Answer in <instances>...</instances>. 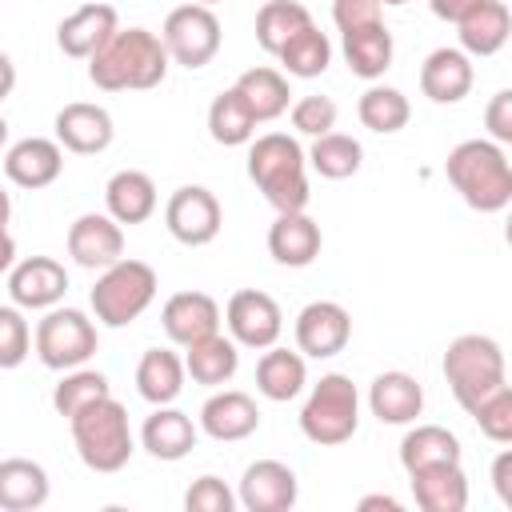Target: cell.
Returning <instances> with one entry per match:
<instances>
[{"mask_svg": "<svg viewBox=\"0 0 512 512\" xmlns=\"http://www.w3.org/2000/svg\"><path fill=\"white\" fill-rule=\"evenodd\" d=\"M160 40H164L172 64L196 72V68H204V64L216 60L224 32H220V20H216L212 8H204V4H180V8H172L164 16Z\"/></svg>", "mask_w": 512, "mask_h": 512, "instance_id": "cell-9", "label": "cell"}, {"mask_svg": "<svg viewBox=\"0 0 512 512\" xmlns=\"http://www.w3.org/2000/svg\"><path fill=\"white\" fill-rule=\"evenodd\" d=\"M16 264V240L8 228H0V272H8Z\"/></svg>", "mask_w": 512, "mask_h": 512, "instance_id": "cell-51", "label": "cell"}, {"mask_svg": "<svg viewBox=\"0 0 512 512\" xmlns=\"http://www.w3.org/2000/svg\"><path fill=\"white\" fill-rule=\"evenodd\" d=\"M368 408L380 424H416V416L424 412V388L416 376L400 368L380 372L368 384Z\"/></svg>", "mask_w": 512, "mask_h": 512, "instance_id": "cell-24", "label": "cell"}, {"mask_svg": "<svg viewBox=\"0 0 512 512\" xmlns=\"http://www.w3.org/2000/svg\"><path fill=\"white\" fill-rule=\"evenodd\" d=\"M208 136L224 148H240L256 136V116L244 104V96L236 88H224L212 104H208Z\"/></svg>", "mask_w": 512, "mask_h": 512, "instance_id": "cell-35", "label": "cell"}, {"mask_svg": "<svg viewBox=\"0 0 512 512\" xmlns=\"http://www.w3.org/2000/svg\"><path fill=\"white\" fill-rule=\"evenodd\" d=\"M52 480L44 472V464L28 460V456H8L0 460V508L4 512H32L48 500Z\"/></svg>", "mask_w": 512, "mask_h": 512, "instance_id": "cell-28", "label": "cell"}, {"mask_svg": "<svg viewBox=\"0 0 512 512\" xmlns=\"http://www.w3.org/2000/svg\"><path fill=\"white\" fill-rule=\"evenodd\" d=\"M4 144H8V120L0 116V148H4Z\"/></svg>", "mask_w": 512, "mask_h": 512, "instance_id": "cell-53", "label": "cell"}, {"mask_svg": "<svg viewBox=\"0 0 512 512\" xmlns=\"http://www.w3.org/2000/svg\"><path fill=\"white\" fill-rule=\"evenodd\" d=\"M64 172V148L48 136H24L4 152V176L16 188H48Z\"/></svg>", "mask_w": 512, "mask_h": 512, "instance_id": "cell-22", "label": "cell"}, {"mask_svg": "<svg viewBox=\"0 0 512 512\" xmlns=\"http://www.w3.org/2000/svg\"><path fill=\"white\" fill-rule=\"evenodd\" d=\"M104 208L116 224H144L156 212V184L140 168H120L104 184Z\"/></svg>", "mask_w": 512, "mask_h": 512, "instance_id": "cell-27", "label": "cell"}, {"mask_svg": "<svg viewBox=\"0 0 512 512\" xmlns=\"http://www.w3.org/2000/svg\"><path fill=\"white\" fill-rule=\"evenodd\" d=\"M468 416L476 420V428H480L492 444H508V440H512V388H508V384L492 388L484 400H476V404L468 408Z\"/></svg>", "mask_w": 512, "mask_h": 512, "instance_id": "cell-41", "label": "cell"}, {"mask_svg": "<svg viewBox=\"0 0 512 512\" xmlns=\"http://www.w3.org/2000/svg\"><path fill=\"white\" fill-rule=\"evenodd\" d=\"M8 220H12V196L0 188V228H8Z\"/></svg>", "mask_w": 512, "mask_h": 512, "instance_id": "cell-52", "label": "cell"}, {"mask_svg": "<svg viewBox=\"0 0 512 512\" xmlns=\"http://www.w3.org/2000/svg\"><path fill=\"white\" fill-rule=\"evenodd\" d=\"M8 296L16 308L48 312L68 296V272L52 256H24L8 268Z\"/></svg>", "mask_w": 512, "mask_h": 512, "instance_id": "cell-13", "label": "cell"}, {"mask_svg": "<svg viewBox=\"0 0 512 512\" xmlns=\"http://www.w3.org/2000/svg\"><path fill=\"white\" fill-rule=\"evenodd\" d=\"M232 88L244 96V104L252 108L256 124H268V120L284 116V112H288V104H292L288 76H284L280 68H268V64H256V68L240 72V80H236Z\"/></svg>", "mask_w": 512, "mask_h": 512, "instance_id": "cell-32", "label": "cell"}, {"mask_svg": "<svg viewBox=\"0 0 512 512\" xmlns=\"http://www.w3.org/2000/svg\"><path fill=\"white\" fill-rule=\"evenodd\" d=\"M356 428H360L356 384L344 372H324L300 408V432L320 448H336V444H348Z\"/></svg>", "mask_w": 512, "mask_h": 512, "instance_id": "cell-7", "label": "cell"}, {"mask_svg": "<svg viewBox=\"0 0 512 512\" xmlns=\"http://www.w3.org/2000/svg\"><path fill=\"white\" fill-rule=\"evenodd\" d=\"M340 48H344L348 68L360 80H380L392 68V56H396V40H392V32H388L384 20L340 32Z\"/></svg>", "mask_w": 512, "mask_h": 512, "instance_id": "cell-25", "label": "cell"}, {"mask_svg": "<svg viewBox=\"0 0 512 512\" xmlns=\"http://www.w3.org/2000/svg\"><path fill=\"white\" fill-rule=\"evenodd\" d=\"M116 28H120L116 8L104 4V0H88V4H80L76 12H68V16L60 20V28H56V44H60L64 56H72V60H88L92 52H100V48L112 40Z\"/></svg>", "mask_w": 512, "mask_h": 512, "instance_id": "cell-18", "label": "cell"}, {"mask_svg": "<svg viewBox=\"0 0 512 512\" xmlns=\"http://www.w3.org/2000/svg\"><path fill=\"white\" fill-rule=\"evenodd\" d=\"M460 52L468 56H496L512 36V12L504 0H484L476 12H468L460 24Z\"/></svg>", "mask_w": 512, "mask_h": 512, "instance_id": "cell-31", "label": "cell"}, {"mask_svg": "<svg viewBox=\"0 0 512 512\" xmlns=\"http://www.w3.org/2000/svg\"><path fill=\"white\" fill-rule=\"evenodd\" d=\"M352 340V316L336 300H312L296 316V352L312 360H332Z\"/></svg>", "mask_w": 512, "mask_h": 512, "instance_id": "cell-12", "label": "cell"}, {"mask_svg": "<svg viewBox=\"0 0 512 512\" xmlns=\"http://www.w3.org/2000/svg\"><path fill=\"white\" fill-rule=\"evenodd\" d=\"M484 128H488V140L496 144H512V88H500L488 108H484Z\"/></svg>", "mask_w": 512, "mask_h": 512, "instance_id": "cell-45", "label": "cell"}, {"mask_svg": "<svg viewBox=\"0 0 512 512\" xmlns=\"http://www.w3.org/2000/svg\"><path fill=\"white\" fill-rule=\"evenodd\" d=\"M168 48L148 28H116L112 40L88 56V80L100 92H148L168 76Z\"/></svg>", "mask_w": 512, "mask_h": 512, "instance_id": "cell-1", "label": "cell"}, {"mask_svg": "<svg viewBox=\"0 0 512 512\" xmlns=\"http://www.w3.org/2000/svg\"><path fill=\"white\" fill-rule=\"evenodd\" d=\"M444 380L456 396V404L468 412L476 400H484L492 388L508 384V364H504V348L492 336L480 332H464L448 344L444 352Z\"/></svg>", "mask_w": 512, "mask_h": 512, "instance_id": "cell-6", "label": "cell"}, {"mask_svg": "<svg viewBox=\"0 0 512 512\" xmlns=\"http://www.w3.org/2000/svg\"><path fill=\"white\" fill-rule=\"evenodd\" d=\"M292 128L300 132V136H324V132H332L336 128V100L332 96H300L296 104H292Z\"/></svg>", "mask_w": 512, "mask_h": 512, "instance_id": "cell-43", "label": "cell"}, {"mask_svg": "<svg viewBox=\"0 0 512 512\" xmlns=\"http://www.w3.org/2000/svg\"><path fill=\"white\" fill-rule=\"evenodd\" d=\"M416 508L424 512H464L468 508V476L460 464H432L420 472H408Z\"/></svg>", "mask_w": 512, "mask_h": 512, "instance_id": "cell-26", "label": "cell"}, {"mask_svg": "<svg viewBox=\"0 0 512 512\" xmlns=\"http://www.w3.org/2000/svg\"><path fill=\"white\" fill-rule=\"evenodd\" d=\"M68 424H72L76 456L92 472H120L132 460V452H136L128 408L116 396H100L96 404H88L84 412H76Z\"/></svg>", "mask_w": 512, "mask_h": 512, "instance_id": "cell-4", "label": "cell"}, {"mask_svg": "<svg viewBox=\"0 0 512 512\" xmlns=\"http://www.w3.org/2000/svg\"><path fill=\"white\" fill-rule=\"evenodd\" d=\"M444 176L472 212H504L512 204V164L496 140H460L444 160Z\"/></svg>", "mask_w": 512, "mask_h": 512, "instance_id": "cell-3", "label": "cell"}, {"mask_svg": "<svg viewBox=\"0 0 512 512\" xmlns=\"http://www.w3.org/2000/svg\"><path fill=\"white\" fill-rule=\"evenodd\" d=\"M12 88H16V64L8 52H0V104L12 96Z\"/></svg>", "mask_w": 512, "mask_h": 512, "instance_id": "cell-49", "label": "cell"}, {"mask_svg": "<svg viewBox=\"0 0 512 512\" xmlns=\"http://www.w3.org/2000/svg\"><path fill=\"white\" fill-rule=\"evenodd\" d=\"M56 128V144L64 152H76V156H96L112 144L116 136V124H112V112L104 104H88V100H72L56 112L52 120Z\"/></svg>", "mask_w": 512, "mask_h": 512, "instance_id": "cell-14", "label": "cell"}, {"mask_svg": "<svg viewBox=\"0 0 512 512\" xmlns=\"http://www.w3.org/2000/svg\"><path fill=\"white\" fill-rule=\"evenodd\" d=\"M68 256L80 268L100 272L124 256V228L108 212H84L68 224Z\"/></svg>", "mask_w": 512, "mask_h": 512, "instance_id": "cell-16", "label": "cell"}, {"mask_svg": "<svg viewBox=\"0 0 512 512\" xmlns=\"http://www.w3.org/2000/svg\"><path fill=\"white\" fill-rule=\"evenodd\" d=\"M380 4H388V8H400V4H408V0H380Z\"/></svg>", "mask_w": 512, "mask_h": 512, "instance_id": "cell-54", "label": "cell"}, {"mask_svg": "<svg viewBox=\"0 0 512 512\" xmlns=\"http://www.w3.org/2000/svg\"><path fill=\"white\" fill-rule=\"evenodd\" d=\"M184 508L188 512H232L236 508V492L220 476H200L184 492Z\"/></svg>", "mask_w": 512, "mask_h": 512, "instance_id": "cell-44", "label": "cell"}, {"mask_svg": "<svg viewBox=\"0 0 512 512\" xmlns=\"http://www.w3.org/2000/svg\"><path fill=\"white\" fill-rule=\"evenodd\" d=\"M32 352V328L24 320V308L0 304V368H20Z\"/></svg>", "mask_w": 512, "mask_h": 512, "instance_id": "cell-42", "label": "cell"}, {"mask_svg": "<svg viewBox=\"0 0 512 512\" xmlns=\"http://www.w3.org/2000/svg\"><path fill=\"white\" fill-rule=\"evenodd\" d=\"M184 360L172 348H148L136 364V392L156 408V404H172L184 392Z\"/></svg>", "mask_w": 512, "mask_h": 512, "instance_id": "cell-33", "label": "cell"}, {"mask_svg": "<svg viewBox=\"0 0 512 512\" xmlns=\"http://www.w3.org/2000/svg\"><path fill=\"white\" fill-rule=\"evenodd\" d=\"M224 324H228V332H232V340H236L240 348L264 352V348H272V344L280 340V332H284V312H280V304H276L268 292H260V288H240V292H232L228 304H224Z\"/></svg>", "mask_w": 512, "mask_h": 512, "instance_id": "cell-11", "label": "cell"}, {"mask_svg": "<svg viewBox=\"0 0 512 512\" xmlns=\"http://www.w3.org/2000/svg\"><path fill=\"white\" fill-rule=\"evenodd\" d=\"M164 224L172 232V240H180L184 248H204L220 236V224H224V212H220V200L212 188L204 184H184L168 196L164 204Z\"/></svg>", "mask_w": 512, "mask_h": 512, "instance_id": "cell-10", "label": "cell"}, {"mask_svg": "<svg viewBox=\"0 0 512 512\" xmlns=\"http://www.w3.org/2000/svg\"><path fill=\"white\" fill-rule=\"evenodd\" d=\"M200 432L220 440V444H236V440H248L256 428H260V408L248 392L240 388H220L212 392L204 404H200Z\"/></svg>", "mask_w": 512, "mask_h": 512, "instance_id": "cell-17", "label": "cell"}, {"mask_svg": "<svg viewBox=\"0 0 512 512\" xmlns=\"http://www.w3.org/2000/svg\"><path fill=\"white\" fill-rule=\"evenodd\" d=\"M156 288H160V280H156L152 264L120 256L116 264L100 268V276L88 292V304L104 328H124L144 316V308L156 300Z\"/></svg>", "mask_w": 512, "mask_h": 512, "instance_id": "cell-5", "label": "cell"}, {"mask_svg": "<svg viewBox=\"0 0 512 512\" xmlns=\"http://www.w3.org/2000/svg\"><path fill=\"white\" fill-rule=\"evenodd\" d=\"M196 436H200V424L172 408V404H156L152 416H144V428H140V448L152 456V460H184L192 448H196Z\"/></svg>", "mask_w": 512, "mask_h": 512, "instance_id": "cell-20", "label": "cell"}, {"mask_svg": "<svg viewBox=\"0 0 512 512\" xmlns=\"http://www.w3.org/2000/svg\"><path fill=\"white\" fill-rule=\"evenodd\" d=\"M248 180L264 192L276 212L308 208V160L300 140L288 132H264L248 140Z\"/></svg>", "mask_w": 512, "mask_h": 512, "instance_id": "cell-2", "label": "cell"}, {"mask_svg": "<svg viewBox=\"0 0 512 512\" xmlns=\"http://www.w3.org/2000/svg\"><path fill=\"white\" fill-rule=\"evenodd\" d=\"M356 116H360V124H364L368 132L392 136V132H400V128L408 124L412 104H408V96H404L400 88H392V84H372V88L356 100Z\"/></svg>", "mask_w": 512, "mask_h": 512, "instance_id": "cell-39", "label": "cell"}, {"mask_svg": "<svg viewBox=\"0 0 512 512\" xmlns=\"http://www.w3.org/2000/svg\"><path fill=\"white\" fill-rule=\"evenodd\" d=\"M472 80H476L472 56L460 48H432L420 64V92L432 104H460L472 92Z\"/></svg>", "mask_w": 512, "mask_h": 512, "instance_id": "cell-21", "label": "cell"}, {"mask_svg": "<svg viewBox=\"0 0 512 512\" xmlns=\"http://www.w3.org/2000/svg\"><path fill=\"white\" fill-rule=\"evenodd\" d=\"M484 0H428V8H432V16L436 20H448V24H460L468 12H476Z\"/></svg>", "mask_w": 512, "mask_h": 512, "instance_id": "cell-47", "label": "cell"}, {"mask_svg": "<svg viewBox=\"0 0 512 512\" xmlns=\"http://www.w3.org/2000/svg\"><path fill=\"white\" fill-rule=\"evenodd\" d=\"M492 488L500 496V504L512 508V452H500L496 464H492Z\"/></svg>", "mask_w": 512, "mask_h": 512, "instance_id": "cell-48", "label": "cell"}, {"mask_svg": "<svg viewBox=\"0 0 512 512\" xmlns=\"http://www.w3.org/2000/svg\"><path fill=\"white\" fill-rule=\"evenodd\" d=\"M312 24V12L300 4V0H268V4H260V12H256V44L268 52V56H276L300 28H308Z\"/></svg>", "mask_w": 512, "mask_h": 512, "instance_id": "cell-38", "label": "cell"}, {"mask_svg": "<svg viewBox=\"0 0 512 512\" xmlns=\"http://www.w3.org/2000/svg\"><path fill=\"white\" fill-rule=\"evenodd\" d=\"M380 12H384L380 0H332V24H336L340 32L360 28V24H376Z\"/></svg>", "mask_w": 512, "mask_h": 512, "instance_id": "cell-46", "label": "cell"}, {"mask_svg": "<svg viewBox=\"0 0 512 512\" xmlns=\"http://www.w3.org/2000/svg\"><path fill=\"white\" fill-rule=\"evenodd\" d=\"M192 4H204V8H212V4H220V0H192Z\"/></svg>", "mask_w": 512, "mask_h": 512, "instance_id": "cell-55", "label": "cell"}, {"mask_svg": "<svg viewBox=\"0 0 512 512\" xmlns=\"http://www.w3.org/2000/svg\"><path fill=\"white\" fill-rule=\"evenodd\" d=\"M308 384V364L300 352H288V348H264V356L256 360V392L272 404H288L304 392Z\"/></svg>", "mask_w": 512, "mask_h": 512, "instance_id": "cell-29", "label": "cell"}, {"mask_svg": "<svg viewBox=\"0 0 512 512\" xmlns=\"http://www.w3.org/2000/svg\"><path fill=\"white\" fill-rule=\"evenodd\" d=\"M160 328L172 344L188 348V344L220 332V304L208 292H176L160 308Z\"/></svg>", "mask_w": 512, "mask_h": 512, "instance_id": "cell-19", "label": "cell"}, {"mask_svg": "<svg viewBox=\"0 0 512 512\" xmlns=\"http://www.w3.org/2000/svg\"><path fill=\"white\" fill-rule=\"evenodd\" d=\"M324 248V232L308 212H276L268 228V252L284 268H308Z\"/></svg>", "mask_w": 512, "mask_h": 512, "instance_id": "cell-23", "label": "cell"}, {"mask_svg": "<svg viewBox=\"0 0 512 512\" xmlns=\"http://www.w3.org/2000/svg\"><path fill=\"white\" fill-rule=\"evenodd\" d=\"M276 60H280L284 76H300V80L324 76L328 64H332V40H328L316 24H308V28H300V32L276 52Z\"/></svg>", "mask_w": 512, "mask_h": 512, "instance_id": "cell-36", "label": "cell"}, {"mask_svg": "<svg viewBox=\"0 0 512 512\" xmlns=\"http://www.w3.org/2000/svg\"><path fill=\"white\" fill-rule=\"evenodd\" d=\"M96 344H100L96 320H88V312H80V308H60V304L48 308L32 332V348H36L40 364L52 372L88 364L96 356Z\"/></svg>", "mask_w": 512, "mask_h": 512, "instance_id": "cell-8", "label": "cell"}, {"mask_svg": "<svg viewBox=\"0 0 512 512\" xmlns=\"http://www.w3.org/2000/svg\"><path fill=\"white\" fill-rule=\"evenodd\" d=\"M400 464L404 472H420L432 464H460V440L444 424H416L400 440Z\"/></svg>", "mask_w": 512, "mask_h": 512, "instance_id": "cell-34", "label": "cell"}, {"mask_svg": "<svg viewBox=\"0 0 512 512\" xmlns=\"http://www.w3.org/2000/svg\"><path fill=\"white\" fill-rule=\"evenodd\" d=\"M296 496H300V480L284 460L248 464L236 488V504H244L248 512H288Z\"/></svg>", "mask_w": 512, "mask_h": 512, "instance_id": "cell-15", "label": "cell"}, {"mask_svg": "<svg viewBox=\"0 0 512 512\" xmlns=\"http://www.w3.org/2000/svg\"><path fill=\"white\" fill-rule=\"evenodd\" d=\"M236 368H240V344L232 336L212 332V336H204V340H196V344L184 348V372L196 384H204V388L228 384L236 376Z\"/></svg>", "mask_w": 512, "mask_h": 512, "instance_id": "cell-30", "label": "cell"}, {"mask_svg": "<svg viewBox=\"0 0 512 512\" xmlns=\"http://www.w3.org/2000/svg\"><path fill=\"white\" fill-rule=\"evenodd\" d=\"M100 396H112L108 376L80 364V368H68V372L60 376V384L52 388V408H56L64 420H72L76 412H84V408L96 404Z\"/></svg>", "mask_w": 512, "mask_h": 512, "instance_id": "cell-40", "label": "cell"}, {"mask_svg": "<svg viewBox=\"0 0 512 512\" xmlns=\"http://www.w3.org/2000/svg\"><path fill=\"white\" fill-rule=\"evenodd\" d=\"M304 160H308L324 180H348V176L360 172L364 148H360L356 136H344V132L332 128V132H324V136L312 140V148L304 152Z\"/></svg>", "mask_w": 512, "mask_h": 512, "instance_id": "cell-37", "label": "cell"}, {"mask_svg": "<svg viewBox=\"0 0 512 512\" xmlns=\"http://www.w3.org/2000/svg\"><path fill=\"white\" fill-rule=\"evenodd\" d=\"M356 508H360V512H372V508H388V512H400V500H396V496H388V492H376V496H364Z\"/></svg>", "mask_w": 512, "mask_h": 512, "instance_id": "cell-50", "label": "cell"}]
</instances>
